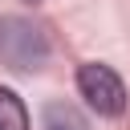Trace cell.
<instances>
[{
	"label": "cell",
	"instance_id": "6da1fadb",
	"mask_svg": "<svg viewBox=\"0 0 130 130\" xmlns=\"http://www.w3.org/2000/svg\"><path fill=\"white\" fill-rule=\"evenodd\" d=\"M0 61L16 73H37L49 61V37L24 16H4L0 24Z\"/></svg>",
	"mask_w": 130,
	"mask_h": 130
},
{
	"label": "cell",
	"instance_id": "7a4b0ae2",
	"mask_svg": "<svg viewBox=\"0 0 130 130\" xmlns=\"http://www.w3.org/2000/svg\"><path fill=\"white\" fill-rule=\"evenodd\" d=\"M77 89H81V98H85L98 114H106V118H118V114L126 110V85H122V77H118L110 65H102V61H85V65L77 69Z\"/></svg>",
	"mask_w": 130,
	"mask_h": 130
},
{
	"label": "cell",
	"instance_id": "3957f363",
	"mask_svg": "<svg viewBox=\"0 0 130 130\" xmlns=\"http://www.w3.org/2000/svg\"><path fill=\"white\" fill-rule=\"evenodd\" d=\"M41 130H89L85 114L69 102H49L45 106V118H41Z\"/></svg>",
	"mask_w": 130,
	"mask_h": 130
},
{
	"label": "cell",
	"instance_id": "277c9868",
	"mask_svg": "<svg viewBox=\"0 0 130 130\" xmlns=\"http://www.w3.org/2000/svg\"><path fill=\"white\" fill-rule=\"evenodd\" d=\"M0 130H28V110L24 102L0 85Z\"/></svg>",
	"mask_w": 130,
	"mask_h": 130
},
{
	"label": "cell",
	"instance_id": "5b68a950",
	"mask_svg": "<svg viewBox=\"0 0 130 130\" xmlns=\"http://www.w3.org/2000/svg\"><path fill=\"white\" fill-rule=\"evenodd\" d=\"M28 4H37V0H28Z\"/></svg>",
	"mask_w": 130,
	"mask_h": 130
},
{
	"label": "cell",
	"instance_id": "8992f818",
	"mask_svg": "<svg viewBox=\"0 0 130 130\" xmlns=\"http://www.w3.org/2000/svg\"><path fill=\"white\" fill-rule=\"evenodd\" d=\"M0 24H4V20H0Z\"/></svg>",
	"mask_w": 130,
	"mask_h": 130
}]
</instances>
